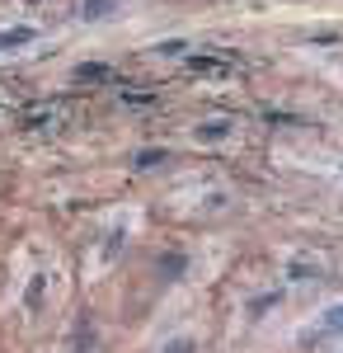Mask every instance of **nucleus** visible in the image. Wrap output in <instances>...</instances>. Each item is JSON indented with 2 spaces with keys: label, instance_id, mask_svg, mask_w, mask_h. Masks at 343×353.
<instances>
[{
  "label": "nucleus",
  "instance_id": "f257e3e1",
  "mask_svg": "<svg viewBox=\"0 0 343 353\" xmlns=\"http://www.w3.org/2000/svg\"><path fill=\"white\" fill-rule=\"evenodd\" d=\"M226 137H231V118H207V123L193 128V141H202V146H216Z\"/></svg>",
  "mask_w": 343,
  "mask_h": 353
},
{
  "label": "nucleus",
  "instance_id": "f03ea898",
  "mask_svg": "<svg viewBox=\"0 0 343 353\" xmlns=\"http://www.w3.org/2000/svg\"><path fill=\"white\" fill-rule=\"evenodd\" d=\"M28 43H38V28H33V24L0 28V52H14V48H28Z\"/></svg>",
  "mask_w": 343,
  "mask_h": 353
},
{
  "label": "nucleus",
  "instance_id": "7ed1b4c3",
  "mask_svg": "<svg viewBox=\"0 0 343 353\" xmlns=\"http://www.w3.org/2000/svg\"><path fill=\"white\" fill-rule=\"evenodd\" d=\"M71 81H113V66H108V61H80L76 71H71Z\"/></svg>",
  "mask_w": 343,
  "mask_h": 353
},
{
  "label": "nucleus",
  "instance_id": "20e7f679",
  "mask_svg": "<svg viewBox=\"0 0 343 353\" xmlns=\"http://www.w3.org/2000/svg\"><path fill=\"white\" fill-rule=\"evenodd\" d=\"M184 66H188V71H216V76H231V61H221V57H198V52H184Z\"/></svg>",
  "mask_w": 343,
  "mask_h": 353
},
{
  "label": "nucleus",
  "instance_id": "39448f33",
  "mask_svg": "<svg viewBox=\"0 0 343 353\" xmlns=\"http://www.w3.org/2000/svg\"><path fill=\"white\" fill-rule=\"evenodd\" d=\"M287 278H291V283H315V278H324V269H320L315 259H291Z\"/></svg>",
  "mask_w": 343,
  "mask_h": 353
},
{
  "label": "nucleus",
  "instance_id": "423d86ee",
  "mask_svg": "<svg viewBox=\"0 0 343 353\" xmlns=\"http://www.w3.org/2000/svg\"><path fill=\"white\" fill-rule=\"evenodd\" d=\"M320 334H343V301H339V306H329V311L320 316V325L311 330V339H320Z\"/></svg>",
  "mask_w": 343,
  "mask_h": 353
},
{
  "label": "nucleus",
  "instance_id": "0eeeda50",
  "mask_svg": "<svg viewBox=\"0 0 343 353\" xmlns=\"http://www.w3.org/2000/svg\"><path fill=\"white\" fill-rule=\"evenodd\" d=\"M118 5H123V0H80V19H90V24H94V19L113 14Z\"/></svg>",
  "mask_w": 343,
  "mask_h": 353
},
{
  "label": "nucleus",
  "instance_id": "6e6552de",
  "mask_svg": "<svg viewBox=\"0 0 343 353\" xmlns=\"http://www.w3.org/2000/svg\"><path fill=\"white\" fill-rule=\"evenodd\" d=\"M184 273H188L184 254H160V278H165V283H174V278H184Z\"/></svg>",
  "mask_w": 343,
  "mask_h": 353
},
{
  "label": "nucleus",
  "instance_id": "1a4fd4ad",
  "mask_svg": "<svg viewBox=\"0 0 343 353\" xmlns=\"http://www.w3.org/2000/svg\"><path fill=\"white\" fill-rule=\"evenodd\" d=\"M165 161H169L165 146H141V151H136V170H160Z\"/></svg>",
  "mask_w": 343,
  "mask_h": 353
},
{
  "label": "nucleus",
  "instance_id": "9d476101",
  "mask_svg": "<svg viewBox=\"0 0 343 353\" xmlns=\"http://www.w3.org/2000/svg\"><path fill=\"white\" fill-rule=\"evenodd\" d=\"M43 297H48V278H43V273H33V283H28V292H24V306H28V311H38Z\"/></svg>",
  "mask_w": 343,
  "mask_h": 353
},
{
  "label": "nucleus",
  "instance_id": "9b49d317",
  "mask_svg": "<svg viewBox=\"0 0 343 353\" xmlns=\"http://www.w3.org/2000/svg\"><path fill=\"white\" fill-rule=\"evenodd\" d=\"M76 349L80 353L94 349V325H90V316H80V325H76Z\"/></svg>",
  "mask_w": 343,
  "mask_h": 353
},
{
  "label": "nucleus",
  "instance_id": "f8f14e48",
  "mask_svg": "<svg viewBox=\"0 0 343 353\" xmlns=\"http://www.w3.org/2000/svg\"><path fill=\"white\" fill-rule=\"evenodd\" d=\"M278 301H282V292H264V297L249 301V311H254V316H268V306H278Z\"/></svg>",
  "mask_w": 343,
  "mask_h": 353
},
{
  "label": "nucleus",
  "instance_id": "ddd939ff",
  "mask_svg": "<svg viewBox=\"0 0 343 353\" xmlns=\"http://www.w3.org/2000/svg\"><path fill=\"white\" fill-rule=\"evenodd\" d=\"M160 353H193V339H188V334H179V339H169Z\"/></svg>",
  "mask_w": 343,
  "mask_h": 353
}]
</instances>
